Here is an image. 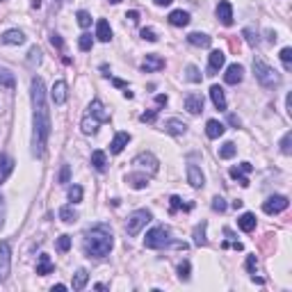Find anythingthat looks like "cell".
Wrapping results in <instances>:
<instances>
[{
  "label": "cell",
  "mask_w": 292,
  "mask_h": 292,
  "mask_svg": "<svg viewBox=\"0 0 292 292\" xmlns=\"http://www.w3.org/2000/svg\"><path fill=\"white\" fill-rule=\"evenodd\" d=\"M32 98V155L42 158L50 137V110L46 103V84L42 78H32L30 83Z\"/></svg>",
  "instance_id": "obj_1"
},
{
  "label": "cell",
  "mask_w": 292,
  "mask_h": 292,
  "mask_svg": "<svg viewBox=\"0 0 292 292\" xmlns=\"http://www.w3.org/2000/svg\"><path fill=\"white\" fill-rule=\"evenodd\" d=\"M112 247H114V235L110 231V226L98 224V226H91L84 231L83 249L87 258H105L112 251Z\"/></svg>",
  "instance_id": "obj_2"
},
{
  "label": "cell",
  "mask_w": 292,
  "mask_h": 292,
  "mask_svg": "<svg viewBox=\"0 0 292 292\" xmlns=\"http://www.w3.org/2000/svg\"><path fill=\"white\" fill-rule=\"evenodd\" d=\"M105 121H110V114H108V110H105V105L96 98V101L89 103V108H87L83 121H80V128H83L84 135H94V132L98 130V125L105 124Z\"/></svg>",
  "instance_id": "obj_3"
},
{
  "label": "cell",
  "mask_w": 292,
  "mask_h": 292,
  "mask_svg": "<svg viewBox=\"0 0 292 292\" xmlns=\"http://www.w3.org/2000/svg\"><path fill=\"white\" fill-rule=\"evenodd\" d=\"M253 73H256V80L265 89H274L281 84V73L269 64H265L262 60H253Z\"/></svg>",
  "instance_id": "obj_4"
},
{
  "label": "cell",
  "mask_w": 292,
  "mask_h": 292,
  "mask_svg": "<svg viewBox=\"0 0 292 292\" xmlns=\"http://www.w3.org/2000/svg\"><path fill=\"white\" fill-rule=\"evenodd\" d=\"M144 245H146V249H165V247L171 245V233L165 226H155L146 233Z\"/></svg>",
  "instance_id": "obj_5"
},
{
  "label": "cell",
  "mask_w": 292,
  "mask_h": 292,
  "mask_svg": "<svg viewBox=\"0 0 292 292\" xmlns=\"http://www.w3.org/2000/svg\"><path fill=\"white\" fill-rule=\"evenodd\" d=\"M151 219H153L151 210H135V212L128 217V221H125V231H128V235H137Z\"/></svg>",
  "instance_id": "obj_6"
},
{
  "label": "cell",
  "mask_w": 292,
  "mask_h": 292,
  "mask_svg": "<svg viewBox=\"0 0 292 292\" xmlns=\"http://www.w3.org/2000/svg\"><path fill=\"white\" fill-rule=\"evenodd\" d=\"M12 269V247L9 242H0V281H5Z\"/></svg>",
  "instance_id": "obj_7"
},
{
  "label": "cell",
  "mask_w": 292,
  "mask_h": 292,
  "mask_svg": "<svg viewBox=\"0 0 292 292\" xmlns=\"http://www.w3.org/2000/svg\"><path fill=\"white\" fill-rule=\"evenodd\" d=\"M286 208H288V197H281V194L269 197L267 201L262 203V210H265L267 215H279V212H283Z\"/></svg>",
  "instance_id": "obj_8"
},
{
  "label": "cell",
  "mask_w": 292,
  "mask_h": 292,
  "mask_svg": "<svg viewBox=\"0 0 292 292\" xmlns=\"http://www.w3.org/2000/svg\"><path fill=\"white\" fill-rule=\"evenodd\" d=\"M251 171H253V165H251V162H242V165H238V167H233L228 173H231V178H235L240 185H242V187H249V178H247V173H251Z\"/></svg>",
  "instance_id": "obj_9"
},
{
  "label": "cell",
  "mask_w": 292,
  "mask_h": 292,
  "mask_svg": "<svg viewBox=\"0 0 292 292\" xmlns=\"http://www.w3.org/2000/svg\"><path fill=\"white\" fill-rule=\"evenodd\" d=\"M224 62H226V55L221 53V50H212L210 57H208V76L219 73V69L224 66Z\"/></svg>",
  "instance_id": "obj_10"
},
{
  "label": "cell",
  "mask_w": 292,
  "mask_h": 292,
  "mask_svg": "<svg viewBox=\"0 0 292 292\" xmlns=\"http://www.w3.org/2000/svg\"><path fill=\"white\" fill-rule=\"evenodd\" d=\"M217 18L221 21V25H233V5L228 2V0H224V2H219L217 5Z\"/></svg>",
  "instance_id": "obj_11"
},
{
  "label": "cell",
  "mask_w": 292,
  "mask_h": 292,
  "mask_svg": "<svg viewBox=\"0 0 292 292\" xmlns=\"http://www.w3.org/2000/svg\"><path fill=\"white\" fill-rule=\"evenodd\" d=\"M135 165L142 169L149 167V173H158V160H155L153 153H139L137 158H135Z\"/></svg>",
  "instance_id": "obj_12"
},
{
  "label": "cell",
  "mask_w": 292,
  "mask_h": 292,
  "mask_svg": "<svg viewBox=\"0 0 292 292\" xmlns=\"http://www.w3.org/2000/svg\"><path fill=\"white\" fill-rule=\"evenodd\" d=\"M242 78H245V69L240 64H231L226 69V73H224L226 84H238V83H242Z\"/></svg>",
  "instance_id": "obj_13"
},
{
  "label": "cell",
  "mask_w": 292,
  "mask_h": 292,
  "mask_svg": "<svg viewBox=\"0 0 292 292\" xmlns=\"http://www.w3.org/2000/svg\"><path fill=\"white\" fill-rule=\"evenodd\" d=\"M142 69L146 73H151V71H160V69H165V60H162L160 55H146L144 57V62H142Z\"/></svg>",
  "instance_id": "obj_14"
},
{
  "label": "cell",
  "mask_w": 292,
  "mask_h": 292,
  "mask_svg": "<svg viewBox=\"0 0 292 292\" xmlns=\"http://www.w3.org/2000/svg\"><path fill=\"white\" fill-rule=\"evenodd\" d=\"M0 43H5V46H21V43H25V35L21 30H7L5 35L0 37Z\"/></svg>",
  "instance_id": "obj_15"
},
{
  "label": "cell",
  "mask_w": 292,
  "mask_h": 292,
  "mask_svg": "<svg viewBox=\"0 0 292 292\" xmlns=\"http://www.w3.org/2000/svg\"><path fill=\"white\" fill-rule=\"evenodd\" d=\"M50 96H53V103L55 105H64L66 103V83L64 80H57V83L53 84V89H50Z\"/></svg>",
  "instance_id": "obj_16"
},
{
  "label": "cell",
  "mask_w": 292,
  "mask_h": 292,
  "mask_svg": "<svg viewBox=\"0 0 292 292\" xmlns=\"http://www.w3.org/2000/svg\"><path fill=\"white\" fill-rule=\"evenodd\" d=\"M128 142H130V135H128V132H117L114 139H112V144H110V153L119 155L121 151L128 146Z\"/></svg>",
  "instance_id": "obj_17"
},
{
  "label": "cell",
  "mask_w": 292,
  "mask_h": 292,
  "mask_svg": "<svg viewBox=\"0 0 292 292\" xmlns=\"http://www.w3.org/2000/svg\"><path fill=\"white\" fill-rule=\"evenodd\" d=\"M185 110L190 114H201L203 112V98L201 94H190L185 98Z\"/></svg>",
  "instance_id": "obj_18"
},
{
  "label": "cell",
  "mask_w": 292,
  "mask_h": 292,
  "mask_svg": "<svg viewBox=\"0 0 292 292\" xmlns=\"http://www.w3.org/2000/svg\"><path fill=\"white\" fill-rule=\"evenodd\" d=\"M12 171H14V160L7 153H0V185L9 178Z\"/></svg>",
  "instance_id": "obj_19"
},
{
  "label": "cell",
  "mask_w": 292,
  "mask_h": 292,
  "mask_svg": "<svg viewBox=\"0 0 292 292\" xmlns=\"http://www.w3.org/2000/svg\"><path fill=\"white\" fill-rule=\"evenodd\" d=\"M210 98H212V103H215L217 110H226V94H224V89H221L219 84H212L210 87Z\"/></svg>",
  "instance_id": "obj_20"
},
{
  "label": "cell",
  "mask_w": 292,
  "mask_h": 292,
  "mask_svg": "<svg viewBox=\"0 0 292 292\" xmlns=\"http://www.w3.org/2000/svg\"><path fill=\"white\" fill-rule=\"evenodd\" d=\"M187 180H190L192 187H203L206 178H203V171L197 165H187Z\"/></svg>",
  "instance_id": "obj_21"
},
{
  "label": "cell",
  "mask_w": 292,
  "mask_h": 292,
  "mask_svg": "<svg viewBox=\"0 0 292 292\" xmlns=\"http://www.w3.org/2000/svg\"><path fill=\"white\" fill-rule=\"evenodd\" d=\"M226 132V125L221 124V121H217V119H210L208 124H206V135H208L210 139H217V137H221Z\"/></svg>",
  "instance_id": "obj_22"
},
{
  "label": "cell",
  "mask_w": 292,
  "mask_h": 292,
  "mask_svg": "<svg viewBox=\"0 0 292 292\" xmlns=\"http://www.w3.org/2000/svg\"><path fill=\"white\" fill-rule=\"evenodd\" d=\"M96 37H98V42H103V43H108L110 39H112V28H110V23L105 18H101V21L96 23Z\"/></svg>",
  "instance_id": "obj_23"
},
{
  "label": "cell",
  "mask_w": 292,
  "mask_h": 292,
  "mask_svg": "<svg viewBox=\"0 0 292 292\" xmlns=\"http://www.w3.org/2000/svg\"><path fill=\"white\" fill-rule=\"evenodd\" d=\"M165 130H167L169 135H176V137H178V135H185V132H187V125L180 119H167L165 121Z\"/></svg>",
  "instance_id": "obj_24"
},
{
  "label": "cell",
  "mask_w": 292,
  "mask_h": 292,
  "mask_svg": "<svg viewBox=\"0 0 292 292\" xmlns=\"http://www.w3.org/2000/svg\"><path fill=\"white\" fill-rule=\"evenodd\" d=\"M125 183L130 185V187H135V190H144V187L149 185V176H146V173H128V176H125Z\"/></svg>",
  "instance_id": "obj_25"
},
{
  "label": "cell",
  "mask_w": 292,
  "mask_h": 292,
  "mask_svg": "<svg viewBox=\"0 0 292 292\" xmlns=\"http://www.w3.org/2000/svg\"><path fill=\"white\" fill-rule=\"evenodd\" d=\"M187 42L197 48H208L212 43V39L208 35H203V32H192V35H187Z\"/></svg>",
  "instance_id": "obj_26"
},
{
  "label": "cell",
  "mask_w": 292,
  "mask_h": 292,
  "mask_svg": "<svg viewBox=\"0 0 292 292\" xmlns=\"http://www.w3.org/2000/svg\"><path fill=\"white\" fill-rule=\"evenodd\" d=\"M53 269H55V265H53V260H50V256L42 253V256H39V262H37V274L46 276V274H50Z\"/></svg>",
  "instance_id": "obj_27"
},
{
  "label": "cell",
  "mask_w": 292,
  "mask_h": 292,
  "mask_svg": "<svg viewBox=\"0 0 292 292\" xmlns=\"http://www.w3.org/2000/svg\"><path fill=\"white\" fill-rule=\"evenodd\" d=\"M169 23L176 25V28H185V25L190 23V14L183 12V9H176V12L169 14Z\"/></svg>",
  "instance_id": "obj_28"
},
{
  "label": "cell",
  "mask_w": 292,
  "mask_h": 292,
  "mask_svg": "<svg viewBox=\"0 0 292 292\" xmlns=\"http://www.w3.org/2000/svg\"><path fill=\"white\" fill-rule=\"evenodd\" d=\"M238 226L242 228L245 233H251L256 228V215H251V212H245V215L238 219Z\"/></svg>",
  "instance_id": "obj_29"
},
{
  "label": "cell",
  "mask_w": 292,
  "mask_h": 292,
  "mask_svg": "<svg viewBox=\"0 0 292 292\" xmlns=\"http://www.w3.org/2000/svg\"><path fill=\"white\" fill-rule=\"evenodd\" d=\"M87 281H89V274H87V269H78L76 274H73V283H71V288L73 290H83L84 286H87Z\"/></svg>",
  "instance_id": "obj_30"
},
{
  "label": "cell",
  "mask_w": 292,
  "mask_h": 292,
  "mask_svg": "<svg viewBox=\"0 0 292 292\" xmlns=\"http://www.w3.org/2000/svg\"><path fill=\"white\" fill-rule=\"evenodd\" d=\"M91 165H94L96 171H105V167H108L105 151H94V153H91Z\"/></svg>",
  "instance_id": "obj_31"
},
{
  "label": "cell",
  "mask_w": 292,
  "mask_h": 292,
  "mask_svg": "<svg viewBox=\"0 0 292 292\" xmlns=\"http://www.w3.org/2000/svg\"><path fill=\"white\" fill-rule=\"evenodd\" d=\"M60 219L64 221V224H73V221L78 219V212L73 210V206H62L60 208Z\"/></svg>",
  "instance_id": "obj_32"
},
{
  "label": "cell",
  "mask_w": 292,
  "mask_h": 292,
  "mask_svg": "<svg viewBox=\"0 0 292 292\" xmlns=\"http://www.w3.org/2000/svg\"><path fill=\"white\" fill-rule=\"evenodd\" d=\"M78 46H80V50H83V53H89L91 46H94V39H91L89 32H83V35L78 37Z\"/></svg>",
  "instance_id": "obj_33"
},
{
  "label": "cell",
  "mask_w": 292,
  "mask_h": 292,
  "mask_svg": "<svg viewBox=\"0 0 292 292\" xmlns=\"http://www.w3.org/2000/svg\"><path fill=\"white\" fill-rule=\"evenodd\" d=\"M206 242H208V240H206V221H201V224L194 228V245L203 247Z\"/></svg>",
  "instance_id": "obj_34"
},
{
  "label": "cell",
  "mask_w": 292,
  "mask_h": 292,
  "mask_svg": "<svg viewBox=\"0 0 292 292\" xmlns=\"http://www.w3.org/2000/svg\"><path fill=\"white\" fill-rule=\"evenodd\" d=\"M238 153V146L233 142H226L224 146L219 149V158H224V160H228V158H233V155Z\"/></svg>",
  "instance_id": "obj_35"
},
{
  "label": "cell",
  "mask_w": 292,
  "mask_h": 292,
  "mask_svg": "<svg viewBox=\"0 0 292 292\" xmlns=\"http://www.w3.org/2000/svg\"><path fill=\"white\" fill-rule=\"evenodd\" d=\"M0 84L12 89V87H14V76H12V71H7V69H0Z\"/></svg>",
  "instance_id": "obj_36"
},
{
  "label": "cell",
  "mask_w": 292,
  "mask_h": 292,
  "mask_svg": "<svg viewBox=\"0 0 292 292\" xmlns=\"http://www.w3.org/2000/svg\"><path fill=\"white\" fill-rule=\"evenodd\" d=\"M28 64L30 66H37V64H42V50L39 48H30V53H28Z\"/></svg>",
  "instance_id": "obj_37"
},
{
  "label": "cell",
  "mask_w": 292,
  "mask_h": 292,
  "mask_svg": "<svg viewBox=\"0 0 292 292\" xmlns=\"http://www.w3.org/2000/svg\"><path fill=\"white\" fill-rule=\"evenodd\" d=\"M76 18H78V25H80V28H89L91 25V14L84 12V9H80V12L76 14Z\"/></svg>",
  "instance_id": "obj_38"
},
{
  "label": "cell",
  "mask_w": 292,
  "mask_h": 292,
  "mask_svg": "<svg viewBox=\"0 0 292 292\" xmlns=\"http://www.w3.org/2000/svg\"><path fill=\"white\" fill-rule=\"evenodd\" d=\"M180 208H185V210H190L192 208V203H187V206H183V199L180 197H171V208H169V212L171 215H176Z\"/></svg>",
  "instance_id": "obj_39"
},
{
  "label": "cell",
  "mask_w": 292,
  "mask_h": 292,
  "mask_svg": "<svg viewBox=\"0 0 292 292\" xmlns=\"http://www.w3.org/2000/svg\"><path fill=\"white\" fill-rule=\"evenodd\" d=\"M279 57H281V62H283V66H286V71H290L292 69V48H283Z\"/></svg>",
  "instance_id": "obj_40"
},
{
  "label": "cell",
  "mask_w": 292,
  "mask_h": 292,
  "mask_svg": "<svg viewBox=\"0 0 292 292\" xmlns=\"http://www.w3.org/2000/svg\"><path fill=\"white\" fill-rule=\"evenodd\" d=\"M292 132H286V135H283V139H281V153L283 155H290L292 153Z\"/></svg>",
  "instance_id": "obj_41"
},
{
  "label": "cell",
  "mask_w": 292,
  "mask_h": 292,
  "mask_svg": "<svg viewBox=\"0 0 292 292\" xmlns=\"http://www.w3.org/2000/svg\"><path fill=\"white\" fill-rule=\"evenodd\" d=\"M69 199H71L73 203L83 201V187H80V185H73V187H69Z\"/></svg>",
  "instance_id": "obj_42"
},
{
  "label": "cell",
  "mask_w": 292,
  "mask_h": 292,
  "mask_svg": "<svg viewBox=\"0 0 292 292\" xmlns=\"http://www.w3.org/2000/svg\"><path fill=\"white\" fill-rule=\"evenodd\" d=\"M185 71H187V80H190V83H201V73H199V69L194 64H190Z\"/></svg>",
  "instance_id": "obj_43"
},
{
  "label": "cell",
  "mask_w": 292,
  "mask_h": 292,
  "mask_svg": "<svg viewBox=\"0 0 292 292\" xmlns=\"http://www.w3.org/2000/svg\"><path fill=\"white\" fill-rule=\"evenodd\" d=\"M57 249H60L62 253H66V251L71 249V235H60V240H57Z\"/></svg>",
  "instance_id": "obj_44"
},
{
  "label": "cell",
  "mask_w": 292,
  "mask_h": 292,
  "mask_svg": "<svg viewBox=\"0 0 292 292\" xmlns=\"http://www.w3.org/2000/svg\"><path fill=\"white\" fill-rule=\"evenodd\" d=\"M242 35L247 37V43H249V46H253V48L258 46V35H256V32H253V30H251V28H247V30L242 32Z\"/></svg>",
  "instance_id": "obj_45"
},
{
  "label": "cell",
  "mask_w": 292,
  "mask_h": 292,
  "mask_svg": "<svg viewBox=\"0 0 292 292\" xmlns=\"http://www.w3.org/2000/svg\"><path fill=\"white\" fill-rule=\"evenodd\" d=\"M178 276H180L183 281L190 279V262H187V260H183V262L178 265Z\"/></svg>",
  "instance_id": "obj_46"
},
{
  "label": "cell",
  "mask_w": 292,
  "mask_h": 292,
  "mask_svg": "<svg viewBox=\"0 0 292 292\" xmlns=\"http://www.w3.org/2000/svg\"><path fill=\"white\" fill-rule=\"evenodd\" d=\"M212 210H215V212H226V201L221 197H215L212 199Z\"/></svg>",
  "instance_id": "obj_47"
},
{
  "label": "cell",
  "mask_w": 292,
  "mask_h": 292,
  "mask_svg": "<svg viewBox=\"0 0 292 292\" xmlns=\"http://www.w3.org/2000/svg\"><path fill=\"white\" fill-rule=\"evenodd\" d=\"M256 267H258L256 256H247V272H249V274H256Z\"/></svg>",
  "instance_id": "obj_48"
},
{
  "label": "cell",
  "mask_w": 292,
  "mask_h": 292,
  "mask_svg": "<svg viewBox=\"0 0 292 292\" xmlns=\"http://www.w3.org/2000/svg\"><path fill=\"white\" fill-rule=\"evenodd\" d=\"M142 39H146V42L153 43V42H158V35H155L151 28H144V30H142Z\"/></svg>",
  "instance_id": "obj_49"
},
{
  "label": "cell",
  "mask_w": 292,
  "mask_h": 292,
  "mask_svg": "<svg viewBox=\"0 0 292 292\" xmlns=\"http://www.w3.org/2000/svg\"><path fill=\"white\" fill-rule=\"evenodd\" d=\"M69 178H71V169H69V165H62V171H60V183H69Z\"/></svg>",
  "instance_id": "obj_50"
},
{
  "label": "cell",
  "mask_w": 292,
  "mask_h": 292,
  "mask_svg": "<svg viewBox=\"0 0 292 292\" xmlns=\"http://www.w3.org/2000/svg\"><path fill=\"white\" fill-rule=\"evenodd\" d=\"M50 43H53V48H57V50H62V48H64V42H62V37L60 35H50Z\"/></svg>",
  "instance_id": "obj_51"
},
{
  "label": "cell",
  "mask_w": 292,
  "mask_h": 292,
  "mask_svg": "<svg viewBox=\"0 0 292 292\" xmlns=\"http://www.w3.org/2000/svg\"><path fill=\"white\" fill-rule=\"evenodd\" d=\"M5 217H7V210H5V199L0 194V228L5 226Z\"/></svg>",
  "instance_id": "obj_52"
},
{
  "label": "cell",
  "mask_w": 292,
  "mask_h": 292,
  "mask_svg": "<svg viewBox=\"0 0 292 292\" xmlns=\"http://www.w3.org/2000/svg\"><path fill=\"white\" fill-rule=\"evenodd\" d=\"M155 117H158V110H151V112H144L142 117H139V121H144V124H146V121H155Z\"/></svg>",
  "instance_id": "obj_53"
},
{
  "label": "cell",
  "mask_w": 292,
  "mask_h": 292,
  "mask_svg": "<svg viewBox=\"0 0 292 292\" xmlns=\"http://www.w3.org/2000/svg\"><path fill=\"white\" fill-rule=\"evenodd\" d=\"M167 103H169L167 94H160V96H155V105H167Z\"/></svg>",
  "instance_id": "obj_54"
},
{
  "label": "cell",
  "mask_w": 292,
  "mask_h": 292,
  "mask_svg": "<svg viewBox=\"0 0 292 292\" xmlns=\"http://www.w3.org/2000/svg\"><path fill=\"white\" fill-rule=\"evenodd\" d=\"M228 124L235 125V128H240V124H242V121H240L238 117H235V114H231V117H228Z\"/></svg>",
  "instance_id": "obj_55"
},
{
  "label": "cell",
  "mask_w": 292,
  "mask_h": 292,
  "mask_svg": "<svg viewBox=\"0 0 292 292\" xmlns=\"http://www.w3.org/2000/svg\"><path fill=\"white\" fill-rule=\"evenodd\" d=\"M125 18H130L132 23H137V21H139V14H137V12H128V14H125Z\"/></svg>",
  "instance_id": "obj_56"
},
{
  "label": "cell",
  "mask_w": 292,
  "mask_h": 292,
  "mask_svg": "<svg viewBox=\"0 0 292 292\" xmlns=\"http://www.w3.org/2000/svg\"><path fill=\"white\" fill-rule=\"evenodd\" d=\"M153 2H155L158 7H167V5H171L173 0H153Z\"/></svg>",
  "instance_id": "obj_57"
},
{
  "label": "cell",
  "mask_w": 292,
  "mask_h": 292,
  "mask_svg": "<svg viewBox=\"0 0 292 292\" xmlns=\"http://www.w3.org/2000/svg\"><path fill=\"white\" fill-rule=\"evenodd\" d=\"M112 84H114V87H128V84H125L124 80H117V78H114V80H112Z\"/></svg>",
  "instance_id": "obj_58"
},
{
  "label": "cell",
  "mask_w": 292,
  "mask_h": 292,
  "mask_svg": "<svg viewBox=\"0 0 292 292\" xmlns=\"http://www.w3.org/2000/svg\"><path fill=\"white\" fill-rule=\"evenodd\" d=\"M53 290H57V292H62V290H66V286H64V283H57V286H53Z\"/></svg>",
  "instance_id": "obj_59"
},
{
  "label": "cell",
  "mask_w": 292,
  "mask_h": 292,
  "mask_svg": "<svg viewBox=\"0 0 292 292\" xmlns=\"http://www.w3.org/2000/svg\"><path fill=\"white\" fill-rule=\"evenodd\" d=\"M32 7H37V9H39V7H42V0H32Z\"/></svg>",
  "instance_id": "obj_60"
},
{
  "label": "cell",
  "mask_w": 292,
  "mask_h": 292,
  "mask_svg": "<svg viewBox=\"0 0 292 292\" xmlns=\"http://www.w3.org/2000/svg\"><path fill=\"white\" fill-rule=\"evenodd\" d=\"M110 2H112V5H117V2H121V0H110Z\"/></svg>",
  "instance_id": "obj_61"
},
{
  "label": "cell",
  "mask_w": 292,
  "mask_h": 292,
  "mask_svg": "<svg viewBox=\"0 0 292 292\" xmlns=\"http://www.w3.org/2000/svg\"><path fill=\"white\" fill-rule=\"evenodd\" d=\"M0 2H2V0H0Z\"/></svg>",
  "instance_id": "obj_62"
}]
</instances>
